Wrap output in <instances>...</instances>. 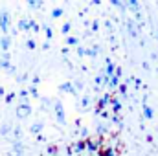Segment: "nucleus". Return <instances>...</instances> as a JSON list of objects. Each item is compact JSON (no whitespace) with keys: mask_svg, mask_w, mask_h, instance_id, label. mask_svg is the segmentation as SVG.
Here are the masks:
<instances>
[{"mask_svg":"<svg viewBox=\"0 0 158 156\" xmlns=\"http://www.w3.org/2000/svg\"><path fill=\"white\" fill-rule=\"evenodd\" d=\"M90 103H92L90 96H83V97H81V109H88V107H90Z\"/></svg>","mask_w":158,"mask_h":156,"instance_id":"18","label":"nucleus"},{"mask_svg":"<svg viewBox=\"0 0 158 156\" xmlns=\"http://www.w3.org/2000/svg\"><path fill=\"white\" fill-rule=\"evenodd\" d=\"M70 149H72V154H79V153H83V151L86 149V142H77V143H74Z\"/></svg>","mask_w":158,"mask_h":156,"instance_id":"11","label":"nucleus"},{"mask_svg":"<svg viewBox=\"0 0 158 156\" xmlns=\"http://www.w3.org/2000/svg\"><path fill=\"white\" fill-rule=\"evenodd\" d=\"M13 156H24V145H22V142H13Z\"/></svg>","mask_w":158,"mask_h":156,"instance_id":"10","label":"nucleus"},{"mask_svg":"<svg viewBox=\"0 0 158 156\" xmlns=\"http://www.w3.org/2000/svg\"><path fill=\"white\" fill-rule=\"evenodd\" d=\"M28 92H30V96H31V97H40V96H39V90H37V86H33V84L28 88Z\"/></svg>","mask_w":158,"mask_h":156,"instance_id":"23","label":"nucleus"},{"mask_svg":"<svg viewBox=\"0 0 158 156\" xmlns=\"http://www.w3.org/2000/svg\"><path fill=\"white\" fill-rule=\"evenodd\" d=\"M19 96H20V103H30V92H28V88H22L19 92Z\"/></svg>","mask_w":158,"mask_h":156,"instance_id":"14","label":"nucleus"},{"mask_svg":"<svg viewBox=\"0 0 158 156\" xmlns=\"http://www.w3.org/2000/svg\"><path fill=\"white\" fill-rule=\"evenodd\" d=\"M42 129H44V125H42V121H35V123H31V127H30V132H31L33 136H40V132H42Z\"/></svg>","mask_w":158,"mask_h":156,"instance_id":"8","label":"nucleus"},{"mask_svg":"<svg viewBox=\"0 0 158 156\" xmlns=\"http://www.w3.org/2000/svg\"><path fill=\"white\" fill-rule=\"evenodd\" d=\"M98 132H99V134H103V132H105V127H101V125H99V127H98Z\"/></svg>","mask_w":158,"mask_h":156,"instance_id":"35","label":"nucleus"},{"mask_svg":"<svg viewBox=\"0 0 158 156\" xmlns=\"http://www.w3.org/2000/svg\"><path fill=\"white\" fill-rule=\"evenodd\" d=\"M59 154V147L57 145H50L48 147V156H57Z\"/></svg>","mask_w":158,"mask_h":156,"instance_id":"21","label":"nucleus"},{"mask_svg":"<svg viewBox=\"0 0 158 156\" xmlns=\"http://www.w3.org/2000/svg\"><path fill=\"white\" fill-rule=\"evenodd\" d=\"M109 99H110L109 96H103V97L99 99V103H98V112H99V110H101V109H103V107L107 105V101H109Z\"/></svg>","mask_w":158,"mask_h":156,"instance_id":"22","label":"nucleus"},{"mask_svg":"<svg viewBox=\"0 0 158 156\" xmlns=\"http://www.w3.org/2000/svg\"><path fill=\"white\" fill-rule=\"evenodd\" d=\"M116 84H118V77H114V76H112V77H110V81H109V86H110V88H114Z\"/></svg>","mask_w":158,"mask_h":156,"instance_id":"29","label":"nucleus"},{"mask_svg":"<svg viewBox=\"0 0 158 156\" xmlns=\"http://www.w3.org/2000/svg\"><path fill=\"white\" fill-rule=\"evenodd\" d=\"M7 72H9V74H13V76H15V74H17V68H15V66H11V68H9V70H7Z\"/></svg>","mask_w":158,"mask_h":156,"instance_id":"34","label":"nucleus"},{"mask_svg":"<svg viewBox=\"0 0 158 156\" xmlns=\"http://www.w3.org/2000/svg\"><path fill=\"white\" fill-rule=\"evenodd\" d=\"M0 96H6V90H4L2 86H0Z\"/></svg>","mask_w":158,"mask_h":156,"instance_id":"36","label":"nucleus"},{"mask_svg":"<svg viewBox=\"0 0 158 156\" xmlns=\"http://www.w3.org/2000/svg\"><path fill=\"white\" fill-rule=\"evenodd\" d=\"M42 30H44V35H46V39L48 40L53 37V28H50L48 24H42Z\"/></svg>","mask_w":158,"mask_h":156,"instance_id":"17","label":"nucleus"},{"mask_svg":"<svg viewBox=\"0 0 158 156\" xmlns=\"http://www.w3.org/2000/svg\"><path fill=\"white\" fill-rule=\"evenodd\" d=\"M26 79H28V74H24V76H17V81H19V83H24Z\"/></svg>","mask_w":158,"mask_h":156,"instance_id":"31","label":"nucleus"},{"mask_svg":"<svg viewBox=\"0 0 158 156\" xmlns=\"http://www.w3.org/2000/svg\"><path fill=\"white\" fill-rule=\"evenodd\" d=\"M31 105L30 103H19L17 105V109H15V116L19 117V119H26V117L31 116Z\"/></svg>","mask_w":158,"mask_h":156,"instance_id":"2","label":"nucleus"},{"mask_svg":"<svg viewBox=\"0 0 158 156\" xmlns=\"http://www.w3.org/2000/svg\"><path fill=\"white\" fill-rule=\"evenodd\" d=\"M31 31H39V24L31 18Z\"/></svg>","mask_w":158,"mask_h":156,"instance_id":"30","label":"nucleus"},{"mask_svg":"<svg viewBox=\"0 0 158 156\" xmlns=\"http://www.w3.org/2000/svg\"><path fill=\"white\" fill-rule=\"evenodd\" d=\"M53 114L59 125H66V112H64V105L61 101H53Z\"/></svg>","mask_w":158,"mask_h":156,"instance_id":"1","label":"nucleus"},{"mask_svg":"<svg viewBox=\"0 0 158 156\" xmlns=\"http://www.w3.org/2000/svg\"><path fill=\"white\" fill-rule=\"evenodd\" d=\"M26 46H28V50H35V46H37V44H35V40H33V39H28V40H26Z\"/></svg>","mask_w":158,"mask_h":156,"instance_id":"27","label":"nucleus"},{"mask_svg":"<svg viewBox=\"0 0 158 156\" xmlns=\"http://www.w3.org/2000/svg\"><path fill=\"white\" fill-rule=\"evenodd\" d=\"M40 109L44 110H53V101L50 97H40Z\"/></svg>","mask_w":158,"mask_h":156,"instance_id":"12","label":"nucleus"},{"mask_svg":"<svg viewBox=\"0 0 158 156\" xmlns=\"http://www.w3.org/2000/svg\"><path fill=\"white\" fill-rule=\"evenodd\" d=\"M70 28H72V24H70V22H64V24H63V28H61V33L68 35V33H70Z\"/></svg>","mask_w":158,"mask_h":156,"instance_id":"24","label":"nucleus"},{"mask_svg":"<svg viewBox=\"0 0 158 156\" xmlns=\"http://www.w3.org/2000/svg\"><path fill=\"white\" fill-rule=\"evenodd\" d=\"M11 136H13V142H20V140H22V129H20L19 125H17V127H13Z\"/></svg>","mask_w":158,"mask_h":156,"instance_id":"13","label":"nucleus"},{"mask_svg":"<svg viewBox=\"0 0 158 156\" xmlns=\"http://www.w3.org/2000/svg\"><path fill=\"white\" fill-rule=\"evenodd\" d=\"M11 42H13V40H11L9 35H2V37H0V50H4V53H6V51L9 50Z\"/></svg>","mask_w":158,"mask_h":156,"instance_id":"7","label":"nucleus"},{"mask_svg":"<svg viewBox=\"0 0 158 156\" xmlns=\"http://www.w3.org/2000/svg\"><path fill=\"white\" fill-rule=\"evenodd\" d=\"M28 6L30 7H44V2L42 0H28Z\"/></svg>","mask_w":158,"mask_h":156,"instance_id":"20","label":"nucleus"},{"mask_svg":"<svg viewBox=\"0 0 158 156\" xmlns=\"http://www.w3.org/2000/svg\"><path fill=\"white\" fill-rule=\"evenodd\" d=\"M66 44H68L70 48H72V46H76V48H77V46H79V39H77V37H70V35H68V37H66Z\"/></svg>","mask_w":158,"mask_h":156,"instance_id":"19","label":"nucleus"},{"mask_svg":"<svg viewBox=\"0 0 158 156\" xmlns=\"http://www.w3.org/2000/svg\"><path fill=\"white\" fill-rule=\"evenodd\" d=\"M76 51H77L79 57H85V55H86V48H83V46H77V48H76Z\"/></svg>","mask_w":158,"mask_h":156,"instance_id":"26","label":"nucleus"},{"mask_svg":"<svg viewBox=\"0 0 158 156\" xmlns=\"http://www.w3.org/2000/svg\"><path fill=\"white\" fill-rule=\"evenodd\" d=\"M39 81H40L39 76H33V77H31V83H33V86H37V84H39Z\"/></svg>","mask_w":158,"mask_h":156,"instance_id":"32","label":"nucleus"},{"mask_svg":"<svg viewBox=\"0 0 158 156\" xmlns=\"http://www.w3.org/2000/svg\"><path fill=\"white\" fill-rule=\"evenodd\" d=\"M59 92H63V94H72V96L77 94V90H76V86H74L72 81H64V83H61V84H59Z\"/></svg>","mask_w":158,"mask_h":156,"instance_id":"4","label":"nucleus"},{"mask_svg":"<svg viewBox=\"0 0 158 156\" xmlns=\"http://www.w3.org/2000/svg\"><path fill=\"white\" fill-rule=\"evenodd\" d=\"M17 30L19 31H28V30H31V18H20L19 20V24H17Z\"/></svg>","mask_w":158,"mask_h":156,"instance_id":"5","label":"nucleus"},{"mask_svg":"<svg viewBox=\"0 0 158 156\" xmlns=\"http://www.w3.org/2000/svg\"><path fill=\"white\" fill-rule=\"evenodd\" d=\"M13 64H11V57H9V53L6 51L2 57H0V68H4V70H9Z\"/></svg>","mask_w":158,"mask_h":156,"instance_id":"6","label":"nucleus"},{"mask_svg":"<svg viewBox=\"0 0 158 156\" xmlns=\"http://www.w3.org/2000/svg\"><path fill=\"white\" fill-rule=\"evenodd\" d=\"M74 86H76V90H79V88H83V83H81V81H76Z\"/></svg>","mask_w":158,"mask_h":156,"instance_id":"33","label":"nucleus"},{"mask_svg":"<svg viewBox=\"0 0 158 156\" xmlns=\"http://www.w3.org/2000/svg\"><path fill=\"white\" fill-rule=\"evenodd\" d=\"M11 132H13V125H11V123H4V125L0 127V136H2V138H7Z\"/></svg>","mask_w":158,"mask_h":156,"instance_id":"9","label":"nucleus"},{"mask_svg":"<svg viewBox=\"0 0 158 156\" xmlns=\"http://www.w3.org/2000/svg\"><path fill=\"white\" fill-rule=\"evenodd\" d=\"M64 15V9L63 7H53L52 9V18H59V17H63Z\"/></svg>","mask_w":158,"mask_h":156,"instance_id":"16","label":"nucleus"},{"mask_svg":"<svg viewBox=\"0 0 158 156\" xmlns=\"http://www.w3.org/2000/svg\"><path fill=\"white\" fill-rule=\"evenodd\" d=\"M15 97H17V94H15V92H9V94H6V97H4V101H6V103L9 105V103H11V101H13Z\"/></svg>","mask_w":158,"mask_h":156,"instance_id":"25","label":"nucleus"},{"mask_svg":"<svg viewBox=\"0 0 158 156\" xmlns=\"http://www.w3.org/2000/svg\"><path fill=\"white\" fill-rule=\"evenodd\" d=\"M96 53H98V46H94V48H86V55H92V57H94Z\"/></svg>","mask_w":158,"mask_h":156,"instance_id":"28","label":"nucleus"},{"mask_svg":"<svg viewBox=\"0 0 158 156\" xmlns=\"http://www.w3.org/2000/svg\"><path fill=\"white\" fill-rule=\"evenodd\" d=\"M0 30L4 35L11 31V15L7 11H0Z\"/></svg>","mask_w":158,"mask_h":156,"instance_id":"3","label":"nucleus"},{"mask_svg":"<svg viewBox=\"0 0 158 156\" xmlns=\"http://www.w3.org/2000/svg\"><path fill=\"white\" fill-rule=\"evenodd\" d=\"M98 147H99V145H98L96 142L86 140V151H88V153H96V151H98Z\"/></svg>","mask_w":158,"mask_h":156,"instance_id":"15","label":"nucleus"}]
</instances>
